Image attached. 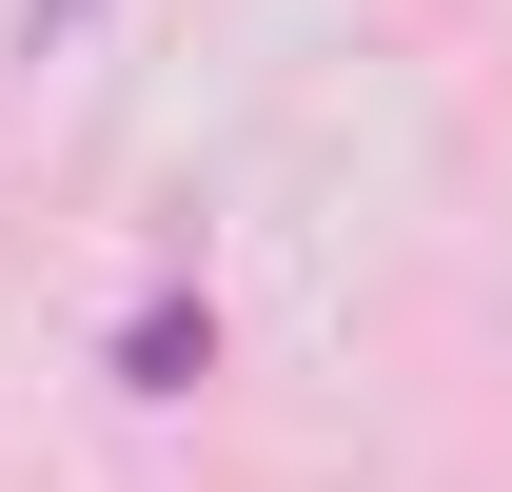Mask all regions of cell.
Listing matches in <instances>:
<instances>
[{
  "label": "cell",
  "instance_id": "6da1fadb",
  "mask_svg": "<svg viewBox=\"0 0 512 492\" xmlns=\"http://www.w3.org/2000/svg\"><path fill=\"white\" fill-rule=\"evenodd\" d=\"M197 374H217V315H197V296L119 315V394H197Z\"/></svg>",
  "mask_w": 512,
  "mask_h": 492
},
{
  "label": "cell",
  "instance_id": "7a4b0ae2",
  "mask_svg": "<svg viewBox=\"0 0 512 492\" xmlns=\"http://www.w3.org/2000/svg\"><path fill=\"white\" fill-rule=\"evenodd\" d=\"M79 20H99V0H20V60H60V40H79Z\"/></svg>",
  "mask_w": 512,
  "mask_h": 492
}]
</instances>
